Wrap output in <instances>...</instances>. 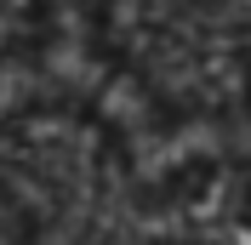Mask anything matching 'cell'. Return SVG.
<instances>
[{"mask_svg": "<svg viewBox=\"0 0 251 245\" xmlns=\"http://www.w3.org/2000/svg\"><path fill=\"white\" fill-rule=\"evenodd\" d=\"M46 228V199L23 177H0V245H34Z\"/></svg>", "mask_w": 251, "mask_h": 245, "instance_id": "cell-1", "label": "cell"}]
</instances>
